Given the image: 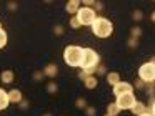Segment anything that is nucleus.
I'll use <instances>...</instances> for the list:
<instances>
[{"label": "nucleus", "mask_w": 155, "mask_h": 116, "mask_svg": "<svg viewBox=\"0 0 155 116\" xmlns=\"http://www.w3.org/2000/svg\"><path fill=\"white\" fill-rule=\"evenodd\" d=\"M100 65V55L94 48H84V56H82V71L85 75H95L97 66Z\"/></svg>", "instance_id": "f257e3e1"}, {"label": "nucleus", "mask_w": 155, "mask_h": 116, "mask_svg": "<svg viewBox=\"0 0 155 116\" xmlns=\"http://www.w3.org/2000/svg\"><path fill=\"white\" fill-rule=\"evenodd\" d=\"M90 27H92V33H94L95 36H98V38H108V36L114 33V23L108 18L100 17V15L95 18V22L92 23Z\"/></svg>", "instance_id": "f03ea898"}, {"label": "nucleus", "mask_w": 155, "mask_h": 116, "mask_svg": "<svg viewBox=\"0 0 155 116\" xmlns=\"http://www.w3.org/2000/svg\"><path fill=\"white\" fill-rule=\"evenodd\" d=\"M82 56H84V48L77 45H67L64 50V61L72 68H80Z\"/></svg>", "instance_id": "7ed1b4c3"}, {"label": "nucleus", "mask_w": 155, "mask_h": 116, "mask_svg": "<svg viewBox=\"0 0 155 116\" xmlns=\"http://www.w3.org/2000/svg\"><path fill=\"white\" fill-rule=\"evenodd\" d=\"M138 80H142L145 85H153V80H155V61L153 60L140 65V68H138Z\"/></svg>", "instance_id": "20e7f679"}, {"label": "nucleus", "mask_w": 155, "mask_h": 116, "mask_svg": "<svg viewBox=\"0 0 155 116\" xmlns=\"http://www.w3.org/2000/svg\"><path fill=\"white\" fill-rule=\"evenodd\" d=\"M74 17L78 20V23H80V27H82V25H92V23L95 22V18L98 17V13L95 12L94 8H90V7H84V5H82L80 8L77 10V13H75Z\"/></svg>", "instance_id": "39448f33"}, {"label": "nucleus", "mask_w": 155, "mask_h": 116, "mask_svg": "<svg viewBox=\"0 0 155 116\" xmlns=\"http://www.w3.org/2000/svg\"><path fill=\"white\" fill-rule=\"evenodd\" d=\"M135 101H137V98H135L134 93H125V95L117 96L115 105L118 106V109H120V111H124V109H130L132 106H134Z\"/></svg>", "instance_id": "423d86ee"}, {"label": "nucleus", "mask_w": 155, "mask_h": 116, "mask_svg": "<svg viewBox=\"0 0 155 116\" xmlns=\"http://www.w3.org/2000/svg\"><path fill=\"white\" fill-rule=\"evenodd\" d=\"M114 88V95L115 96H120V95H125V93H134V85L132 83H127V81H118Z\"/></svg>", "instance_id": "0eeeda50"}, {"label": "nucleus", "mask_w": 155, "mask_h": 116, "mask_svg": "<svg viewBox=\"0 0 155 116\" xmlns=\"http://www.w3.org/2000/svg\"><path fill=\"white\" fill-rule=\"evenodd\" d=\"M8 95V103H15V105H18V103L24 99V95H22L20 89H10V91H7Z\"/></svg>", "instance_id": "6e6552de"}, {"label": "nucleus", "mask_w": 155, "mask_h": 116, "mask_svg": "<svg viewBox=\"0 0 155 116\" xmlns=\"http://www.w3.org/2000/svg\"><path fill=\"white\" fill-rule=\"evenodd\" d=\"M80 7H82V2H80V0H70V2H67V5H65V10H67V12L70 13L72 17H74Z\"/></svg>", "instance_id": "1a4fd4ad"}, {"label": "nucleus", "mask_w": 155, "mask_h": 116, "mask_svg": "<svg viewBox=\"0 0 155 116\" xmlns=\"http://www.w3.org/2000/svg\"><path fill=\"white\" fill-rule=\"evenodd\" d=\"M14 80H15V73L12 70H4V71L0 73V81L5 83V85H10Z\"/></svg>", "instance_id": "9d476101"}, {"label": "nucleus", "mask_w": 155, "mask_h": 116, "mask_svg": "<svg viewBox=\"0 0 155 116\" xmlns=\"http://www.w3.org/2000/svg\"><path fill=\"white\" fill-rule=\"evenodd\" d=\"M57 73H58V66L55 65V63H48V65L44 68V75L47 76V78H55Z\"/></svg>", "instance_id": "9b49d317"}, {"label": "nucleus", "mask_w": 155, "mask_h": 116, "mask_svg": "<svg viewBox=\"0 0 155 116\" xmlns=\"http://www.w3.org/2000/svg\"><path fill=\"white\" fill-rule=\"evenodd\" d=\"M130 111L134 113L135 116H138V114H142V113H145V111H147V105H145V103H142V101H138V99H137V101L134 103V106L130 108Z\"/></svg>", "instance_id": "f8f14e48"}, {"label": "nucleus", "mask_w": 155, "mask_h": 116, "mask_svg": "<svg viewBox=\"0 0 155 116\" xmlns=\"http://www.w3.org/2000/svg\"><path fill=\"white\" fill-rule=\"evenodd\" d=\"M105 76H107V83H108V85H112V86H115L118 81H122V80H120V73H118V71H108Z\"/></svg>", "instance_id": "ddd939ff"}, {"label": "nucleus", "mask_w": 155, "mask_h": 116, "mask_svg": "<svg viewBox=\"0 0 155 116\" xmlns=\"http://www.w3.org/2000/svg\"><path fill=\"white\" fill-rule=\"evenodd\" d=\"M84 85H85V88H88V89H94V88H97V85H98V80H97V76H95V75H88L87 78L84 80Z\"/></svg>", "instance_id": "4468645a"}, {"label": "nucleus", "mask_w": 155, "mask_h": 116, "mask_svg": "<svg viewBox=\"0 0 155 116\" xmlns=\"http://www.w3.org/2000/svg\"><path fill=\"white\" fill-rule=\"evenodd\" d=\"M10 105L8 103V95H7V91H5L4 88H0V111H4L7 106Z\"/></svg>", "instance_id": "2eb2a0df"}, {"label": "nucleus", "mask_w": 155, "mask_h": 116, "mask_svg": "<svg viewBox=\"0 0 155 116\" xmlns=\"http://www.w3.org/2000/svg\"><path fill=\"white\" fill-rule=\"evenodd\" d=\"M118 113H120L118 106L115 105V103H108V105H107V114H110V116H117Z\"/></svg>", "instance_id": "dca6fc26"}, {"label": "nucleus", "mask_w": 155, "mask_h": 116, "mask_svg": "<svg viewBox=\"0 0 155 116\" xmlns=\"http://www.w3.org/2000/svg\"><path fill=\"white\" fill-rule=\"evenodd\" d=\"M7 42H8V35H7V32H5L4 28H0V50H2L5 45H7Z\"/></svg>", "instance_id": "f3484780"}, {"label": "nucleus", "mask_w": 155, "mask_h": 116, "mask_svg": "<svg viewBox=\"0 0 155 116\" xmlns=\"http://www.w3.org/2000/svg\"><path fill=\"white\" fill-rule=\"evenodd\" d=\"M47 91L50 93V95H55V93L58 91V85L55 81H48L47 83Z\"/></svg>", "instance_id": "a211bd4d"}, {"label": "nucleus", "mask_w": 155, "mask_h": 116, "mask_svg": "<svg viewBox=\"0 0 155 116\" xmlns=\"http://www.w3.org/2000/svg\"><path fill=\"white\" fill-rule=\"evenodd\" d=\"M130 36H132V38H140V36H142V28H140V27H134V28H132L130 30Z\"/></svg>", "instance_id": "6ab92c4d"}, {"label": "nucleus", "mask_w": 155, "mask_h": 116, "mask_svg": "<svg viewBox=\"0 0 155 116\" xmlns=\"http://www.w3.org/2000/svg\"><path fill=\"white\" fill-rule=\"evenodd\" d=\"M75 106H77V108L78 109H85V108H87V99H85V98H77V99H75Z\"/></svg>", "instance_id": "aec40b11"}, {"label": "nucleus", "mask_w": 155, "mask_h": 116, "mask_svg": "<svg viewBox=\"0 0 155 116\" xmlns=\"http://www.w3.org/2000/svg\"><path fill=\"white\" fill-rule=\"evenodd\" d=\"M68 23H70V27L74 30H78L80 28V23H78V20L75 18V17H70V20H68Z\"/></svg>", "instance_id": "412c9836"}, {"label": "nucleus", "mask_w": 155, "mask_h": 116, "mask_svg": "<svg viewBox=\"0 0 155 116\" xmlns=\"http://www.w3.org/2000/svg\"><path fill=\"white\" fill-rule=\"evenodd\" d=\"M132 17H134V20H135V22H140V20L143 18V12H142V10H135V12H134V15H132Z\"/></svg>", "instance_id": "4be33fe9"}, {"label": "nucleus", "mask_w": 155, "mask_h": 116, "mask_svg": "<svg viewBox=\"0 0 155 116\" xmlns=\"http://www.w3.org/2000/svg\"><path fill=\"white\" fill-rule=\"evenodd\" d=\"M127 45H128V48H137L138 46V40L137 38H128V42H127Z\"/></svg>", "instance_id": "5701e85b"}, {"label": "nucleus", "mask_w": 155, "mask_h": 116, "mask_svg": "<svg viewBox=\"0 0 155 116\" xmlns=\"http://www.w3.org/2000/svg\"><path fill=\"white\" fill-rule=\"evenodd\" d=\"M44 78H45L44 71H40V70H38V71H34V80L35 81H42Z\"/></svg>", "instance_id": "b1692460"}, {"label": "nucleus", "mask_w": 155, "mask_h": 116, "mask_svg": "<svg viewBox=\"0 0 155 116\" xmlns=\"http://www.w3.org/2000/svg\"><path fill=\"white\" fill-rule=\"evenodd\" d=\"M95 73H97V75H107V66H104L100 63V65L97 66V71H95Z\"/></svg>", "instance_id": "393cba45"}, {"label": "nucleus", "mask_w": 155, "mask_h": 116, "mask_svg": "<svg viewBox=\"0 0 155 116\" xmlns=\"http://www.w3.org/2000/svg\"><path fill=\"white\" fill-rule=\"evenodd\" d=\"M85 114L87 116H95L97 114V109L92 108V106H87V108H85Z\"/></svg>", "instance_id": "a878e982"}, {"label": "nucleus", "mask_w": 155, "mask_h": 116, "mask_svg": "<svg viewBox=\"0 0 155 116\" xmlns=\"http://www.w3.org/2000/svg\"><path fill=\"white\" fill-rule=\"evenodd\" d=\"M54 32H55V35H58V36H60V35H64V32H65V30H64V27H62V25H57V27L54 28Z\"/></svg>", "instance_id": "bb28decb"}, {"label": "nucleus", "mask_w": 155, "mask_h": 116, "mask_svg": "<svg viewBox=\"0 0 155 116\" xmlns=\"http://www.w3.org/2000/svg\"><path fill=\"white\" fill-rule=\"evenodd\" d=\"M135 88H137V89H143L145 88V83L143 81H142V80H135Z\"/></svg>", "instance_id": "cd10ccee"}, {"label": "nucleus", "mask_w": 155, "mask_h": 116, "mask_svg": "<svg viewBox=\"0 0 155 116\" xmlns=\"http://www.w3.org/2000/svg\"><path fill=\"white\" fill-rule=\"evenodd\" d=\"M94 7H95V8H94L95 12H102V10H104V3H102V2H95Z\"/></svg>", "instance_id": "c85d7f7f"}, {"label": "nucleus", "mask_w": 155, "mask_h": 116, "mask_svg": "<svg viewBox=\"0 0 155 116\" xmlns=\"http://www.w3.org/2000/svg\"><path fill=\"white\" fill-rule=\"evenodd\" d=\"M147 95H150V98H153V85H147Z\"/></svg>", "instance_id": "c756f323"}, {"label": "nucleus", "mask_w": 155, "mask_h": 116, "mask_svg": "<svg viewBox=\"0 0 155 116\" xmlns=\"http://www.w3.org/2000/svg\"><path fill=\"white\" fill-rule=\"evenodd\" d=\"M18 105H20V109H27L28 108V101H27V99H22Z\"/></svg>", "instance_id": "7c9ffc66"}, {"label": "nucleus", "mask_w": 155, "mask_h": 116, "mask_svg": "<svg viewBox=\"0 0 155 116\" xmlns=\"http://www.w3.org/2000/svg\"><path fill=\"white\" fill-rule=\"evenodd\" d=\"M7 7H8V10H17V8H18V5H17L15 2H8Z\"/></svg>", "instance_id": "2f4dec72"}, {"label": "nucleus", "mask_w": 155, "mask_h": 116, "mask_svg": "<svg viewBox=\"0 0 155 116\" xmlns=\"http://www.w3.org/2000/svg\"><path fill=\"white\" fill-rule=\"evenodd\" d=\"M87 76H88V75H85V73H84V71H82V70H80V71H78V78H80V80H82V81H84V80H85V78H87Z\"/></svg>", "instance_id": "473e14b6"}, {"label": "nucleus", "mask_w": 155, "mask_h": 116, "mask_svg": "<svg viewBox=\"0 0 155 116\" xmlns=\"http://www.w3.org/2000/svg\"><path fill=\"white\" fill-rule=\"evenodd\" d=\"M138 116H153L152 113H148V111H145V113H142V114H138Z\"/></svg>", "instance_id": "72a5a7b5"}, {"label": "nucleus", "mask_w": 155, "mask_h": 116, "mask_svg": "<svg viewBox=\"0 0 155 116\" xmlns=\"http://www.w3.org/2000/svg\"><path fill=\"white\" fill-rule=\"evenodd\" d=\"M44 116H52V114H50V113H47V114H44Z\"/></svg>", "instance_id": "f704fd0d"}, {"label": "nucleus", "mask_w": 155, "mask_h": 116, "mask_svg": "<svg viewBox=\"0 0 155 116\" xmlns=\"http://www.w3.org/2000/svg\"><path fill=\"white\" fill-rule=\"evenodd\" d=\"M104 116H110V114H107V113H105V114H104Z\"/></svg>", "instance_id": "c9c22d12"}, {"label": "nucleus", "mask_w": 155, "mask_h": 116, "mask_svg": "<svg viewBox=\"0 0 155 116\" xmlns=\"http://www.w3.org/2000/svg\"><path fill=\"white\" fill-rule=\"evenodd\" d=\"M0 28H2V23H0Z\"/></svg>", "instance_id": "e433bc0d"}]
</instances>
